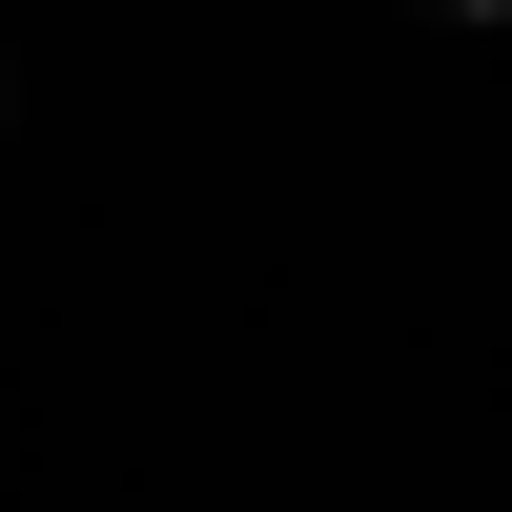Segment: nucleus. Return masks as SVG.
Listing matches in <instances>:
<instances>
[{
  "label": "nucleus",
  "mask_w": 512,
  "mask_h": 512,
  "mask_svg": "<svg viewBox=\"0 0 512 512\" xmlns=\"http://www.w3.org/2000/svg\"><path fill=\"white\" fill-rule=\"evenodd\" d=\"M431 21H512V0H431Z\"/></svg>",
  "instance_id": "obj_1"
},
{
  "label": "nucleus",
  "mask_w": 512,
  "mask_h": 512,
  "mask_svg": "<svg viewBox=\"0 0 512 512\" xmlns=\"http://www.w3.org/2000/svg\"><path fill=\"white\" fill-rule=\"evenodd\" d=\"M0 103H21V82H0Z\"/></svg>",
  "instance_id": "obj_2"
}]
</instances>
